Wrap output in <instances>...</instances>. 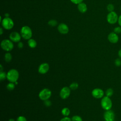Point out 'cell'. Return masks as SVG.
<instances>
[{"mask_svg":"<svg viewBox=\"0 0 121 121\" xmlns=\"http://www.w3.org/2000/svg\"><path fill=\"white\" fill-rule=\"evenodd\" d=\"M19 72L15 69H9L7 73V79L9 82L15 83L19 78Z\"/></svg>","mask_w":121,"mask_h":121,"instance_id":"obj_1","label":"cell"},{"mask_svg":"<svg viewBox=\"0 0 121 121\" xmlns=\"http://www.w3.org/2000/svg\"><path fill=\"white\" fill-rule=\"evenodd\" d=\"M101 105L102 108L105 111L111 110L112 106V103L110 97L106 95L104 96L101 101Z\"/></svg>","mask_w":121,"mask_h":121,"instance_id":"obj_2","label":"cell"},{"mask_svg":"<svg viewBox=\"0 0 121 121\" xmlns=\"http://www.w3.org/2000/svg\"><path fill=\"white\" fill-rule=\"evenodd\" d=\"M21 37L25 40H29L32 36V31L31 29L28 26H23L20 30Z\"/></svg>","mask_w":121,"mask_h":121,"instance_id":"obj_3","label":"cell"},{"mask_svg":"<svg viewBox=\"0 0 121 121\" xmlns=\"http://www.w3.org/2000/svg\"><path fill=\"white\" fill-rule=\"evenodd\" d=\"M0 46L1 48L5 51L9 52L12 51L14 48V44L13 42L10 39H4L0 43Z\"/></svg>","mask_w":121,"mask_h":121,"instance_id":"obj_4","label":"cell"},{"mask_svg":"<svg viewBox=\"0 0 121 121\" xmlns=\"http://www.w3.org/2000/svg\"><path fill=\"white\" fill-rule=\"evenodd\" d=\"M52 95V92L48 88H44L41 90L38 94V96L40 100L45 101L49 99Z\"/></svg>","mask_w":121,"mask_h":121,"instance_id":"obj_5","label":"cell"},{"mask_svg":"<svg viewBox=\"0 0 121 121\" xmlns=\"http://www.w3.org/2000/svg\"><path fill=\"white\" fill-rule=\"evenodd\" d=\"M2 26L6 30H10L14 26V22L9 17H5L1 21Z\"/></svg>","mask_w":121,"mask_h":121,"instance_id":"obj_6","label":"cell"},{"mask_svg":"<svg viewBox=\"0 0 121 121\" xmlns=\"http://www.w3.org/2000/svg\"><path fill=\"white\" fill-rule=\"evenodd\" d=\"M118 16L117 14L115 11H112L109 12L106 17V19L108 23L110 24H114L117 22H118Z\"/></svg>","mask_w":121,"mask_h":121,"instance_id":"obj_7","label":"cell"},{"mask_svg":"<svg viewBox=\"0 0 121 121\" xmlns=\"http://www.w3.org/2000/svg\"><path fill=\"white\" fill-rule=\"evenodd\" d=\"M70 92L71 89L69 87H63L60 92V98L62 99H66L70 95Z\"/></svg>","mask_w":121,"mask_h":121,"instance_id":"obj_8","label":"cell"},{"mask_svg":"<svg viewBox=\"0 0 121 121\" xmlns=\"http://www.w3.org/2000/svg\"><path fill=\"white\" fill-rule=\"evenodd\" d=\"M104 119L105 121H114V112L111 110L105 111L104 113Z\"/></svg>","mask_w":121,"mask_h":121,"instance_id":"obj_9","label":"cell"},{"mask_svg":"<svg viewBox=\"0 0 121 121\" xmlns=\"http://www.w3.org/2000/svg\"><path fill=\"white\" fill-rule=\"evenodd\" d=\"M91 94L93 97L96 99H100L102 98L104 96V93L101 88H95L92 91Z\"/></svg>","mask_w":121,"mask_h":121,"instance_id":"obj_10","label":"cell"},{"mask_svg":"<svg viewBox=\"0 0 121 121\" xmlns=\"http://www.w3.org/2000/svg\"><path fill=\"white\" fill-rule=\"evenodd\" d=\"M50 69V66L48 63L43 62L41 64L38 68V72L41 74H45L47 73Z\"/></svg>","mask_w":121,"mask_h":121,"instance_id":"obj_11","label":"cell"},{"mask_svg":"<svg viewBox=\"0 0 121 121\" xmlns=\"http://www.w3.org/2000/svg\"><path fill=\"white\" fill-rule=\"evenodd\" d=\"M9 38L12 42L18 43L21 40V35L17 32H13L10 34Z\"/></svg>","mask_w":121,"mask_h":121,"instance_id":"obj_12","label":"cell"},{"mask_svg":"<svg viewBox=\"0 0 121 121\" xmlns=\"http://www.w3.org/2000/svg\"><path fill=\"white\" fill-rule=\"evenodd\" d=\"M108 41L112 43H117L119 40L118 35L114 33V32H111L108 35Z\"/></svg>","mask_w":121,"mask_h":121,"instance_id":"obj_13","label":"cell"},{"mask_svg":"<svg viewBox=\"0 0 121 121\" xmlns=\"http://www.w3.org/2000/svg\"><path fill=\"white\" fill-rule=\"evenodd\" d=\"M57 28L59 33L63 35L67 34L69 31L68 26L66 24L63 23L60 24L58 25Z\"/></svg>","mask_w":121,"mask_h":121,"instance_id":"obj_14","label":"cell"},{"mask_svg":"<svg viewBox=\"0 0 121 121\" xmlns=\"http://www.w3.org/2000/svg\"><path fill=\"white\" fill-rule=\"evenodd\" d=\"M78 11L82 13H85L87 9L86 5L83 2L78 4Z\"/></svg>","mask_w":121,"mask_h":121,"instance_id":"obj_15","label":"cell"},{"mask_svg":"<svg viewBox=\"0 0 121 121\" xmlns=\"http://www.w3.org/2000/svg\"><path fill=\"white\" fill-rule=\"evenodd\" d=\"M27 43L29 47L31 48H35L37 46V43L36 41L32 38H30V39L28 40Z\"/></svg>","mask_w":121,"mask_h":121,"instance_id":"obj_16","label":"cell"},{"mask_svg":"<svg viewBox=\"0 0 121 121\" xmlns=\"http://www.w3.org/2000/svg\"><path fill=\"white\" fill-rule=\"evenodd\" d=\"M61 113L64 117H67L70 114V110L68 107H64L62 109Z\"/></svg>","mask_w":121,"mask_h":121,"instance_id":"obj_17","label":"cell"},{"mask_svg":"<svg viewBox=\"0 0 121 121\" xmlns=\"http://www.w3.org/2000/svg\"><path fill=\"white\" fill-rule=\"evenodd\" d=\"M12 59V56L11 54L9 52H7L4 55V60H5L6 62H9L11 61Z\"/></svg>","mask_w":121,"mask_h":121,"instance_id":"obj_18","label":"cell"},{"mask_svg":"<svg viewBox=\"0 0 121 121\" xmlns=\"http://www.w3.org/2000/svg\"><path fill=\"white\" fill-rule=\"evenodd\" d=\"M15 83L13 82H9L6 86V88L8 90L12 91L15 88Z\"/></svg>","mask_w":121,"mask_h":121,"instance_id":"obj_19","label":"cell"},{"mask_svg":"<svg viewBox=\"0 0 121 121\" xmlns=\"http://www.w3.org/2000/svg\"><path fill=\"white\" fill-rule=\"evenodd\" d=\"M105 95L106 96H108V97H111L113 94V90L112 88H107L105 92Z\"/></svg>","mask_w":121,"mask_h":121,"instance_id":"obj_20","label":"cell"},{"mask_svg":"<svg viewBox=\"0 0 121 121\" xmlns=\"http://www.w3.org/2000/svg\"><path fill=\"white\" fill-rule=\"evenodd\" d=\"M69 87L72 90H75L78 87V84L77 82H73L70 84Z\"/></svg>","mask_w":121,"mask_h":121,"instance_id":"obj_21","label":"cell"},{"mask_svg":"<svg viewBox=\"0 0 121 121\" xmlns=\"http://www.w3.org/2000/svg\"><path fill=\"white\" fill-rule=\"evenodd\" d=\"M48 24L49 26H52V27H54L55 26H57V24H58V22L57 21L55 20V19H51L50 20H49L48 22Z\"/></svg>","mask_w":121,"mask_h":121,"instance_id":"obj_22","label":"cell"},{"mask_svg":"<svg viewBox=\"0 0 121 121\" xmlns=\"http://www.w3.org/2000/svg\"><path fill=\"white\" fill-rule=\"evenodd\" d=\"M71 119L72 121H83L82 118L78 115L73 116Z\"/></svg>","mask_w":121,"mask_h":121,"instance_id":"obj_23","label":"cell"},{"mask_svg":"<svg viewBox=\"0 0 121 121\" xmlns=\"http://www.w3.org/2000/svg\"><path fill=\"white\" fill-rule=\"evenodd\" d=\"M5 79H7V73L3 71L0 72V80L3 81Z\"/></svg>","mask_w":121,"mask_h":121,"instance_id":"obj_24","label":"cell"},{"mask_svg":"<svg viewBox=\"0 0 121 121\" xmlns=\"http://www.w3.org/2000/svg\"><path fill=\"white\" fill-rule=\"evenodd\" d=\"M107 10L110 12H112L114 11V6L113 4H109L107 6Z\"/></svg>","mask_w":121,"mask_h":121,"instance_id":"obj_25","label":"cell"},{"mask_svg":"<svg viewBox=\"0 0 121 121\" xmlns=\"http://www.w3.org/2000/svg\"><path fill=\"white\" fill-rule=\"evenodd\" d=\"M114 64L117 67L121 66V60L120 58H117L114 61Z\"/></svg>","mask_w":121,"mask_h":121,"instance_id":"obj_26","label":"cell"},{"mask_svg":"<svg viewBox=\"0 0 121 121\" xmlns=\"http://www.w3.org/2000/svg\"><path fill=\"white\" fill-rule=\"evenodd\" d=\"M113 32L117 34H120L121 33V26H117L113 29Z\"/></svg>","mask_w":121,"mask_h":121,"instance_id":"obj_27","label":"cell"},{"mask_svg":"<svg viewBox=\"0 0 121 121\" xmlns=\"http://www.w3.org/2000/svg\"><path fill=\"white\" fill-rule=\"evenodd\" d=\"M16 121H27V120L25 116L21 115L17 118Z\"/></svg>","mask_w":121,"mask_h":121,"instance_id":"obj_28","label":"cell"},{"mask_svg":"<svg viewBox=\"0 0 121 121\" xmlns=\"http://www.w3.org/2000/svg\"><path fill=\"white\" fill-rule=\"evenodd\" d=\"M44 104L46 107H50L52 105V102L49 99L46 100L45 101H44Z\"/></svg>","mask_w":121,"mask_h":121,"instance_id":"obj_29","label":"cell"},{"mask_svg":"<svg viewBox=\"0 0 121 121\" xmlns=\"http://www.w3.org/2000/svg\"><path fill=\"white\" fill-rule=\"evenodd\" d=\"M60 121H72L71 118L67 116V117H64L63 118H61Z\"/></svg>","mask_w":121,"mask_h":121,"instance_id":"obj_30","label":"cell"},{"mask_svg":"<svg viewBox=\"0 0 121 121\" xmlns=\"http://www.w3.org/2000/svg\"><path fill=\"white\" fill-rule=\"evenodd\" d=\"M73 3L76 4H78L79 3L82 2L83 0H70Z\"/></svg>","mask_w":121,"mask_h":121,"instance_id":"obj_31","label":"cell"},{"mask_svg":"<svg viewBox=\"0 0 121 121\" xmlns=\"http://www.w3.org/2000/svg\"><path fill=\"white\" fill-rule=\"evenodd\" d=\"M24 46V44H23V43L21 42H19L18 43H17V47L19 49H21Z\"/></svg>","mask_w":121,"mask_h":121,"instance_id":"obj_32","label":"cell"},{"mask_svg":"<svg viewBox=\"0 0 121 121\" xmlns=\"http://www.w3.org/2000/svg\"><path fill=\"white\" fill-rule=\"evenodd\" d=\"M118 24L120 26H121V15L119 17L118 19Z\"/></svg>","mask_w":121,"mask_h":121,"instance_id":"obj_33","label":"cell"},{"mask_svg":"<svg viewBox=\"0 0 121 121\" xmlns=\"http://www.w3.org/2000/svg\"><path fill=\"white\" fill-rule=\"evenodd\" d=\"M118 56H119V57H120V58H121V49L118 51Z\"/></svg>","mask_w":121,"mask_h":121,"instance_id":"obj_34","label":"cell"},{"mask_svg":"<svg viewBox=\"0 0 121 121\" xmlns=\"http://www.w3.org/2000/svg\"><path fill=\"white\" fill-rule=\"evenodd\" d=\"M3 66H2V65L1 64H0V72L3 71Z\"/></svg>","mask_w":121,"mask_h":121,"instance_id":"obj_35","label":"cell"},{"mask_svg":"<svg viewBox=\"0 0 121 121\" xmlns=\"http://www.w3.org/2000/svg\"><path fill=\"white\" fill-rule=\"evenodd\" d=\"M0 35H1L3 34V29H2V27H1L0 29Z\"/></svg>","mask_w":121,"mask_h":121,"instance_id":"obj_36","label":"cell"},{"mask_svg":"<svg viewBox=\"0 0 121 121\" xmlns=\"http://www.w3.org/2000/svg\"><path fill=\"white\" fill-rule=\"evenodd\" d=\"M5 16L6 17H9V13H6L5 14Z\"/></svg>","mask_w":121,"mask_h":121,"instance_id":"obj_37","label":"cell"},{"mask_svg":"<svg viewBox=\"0 0 121 121\" xmlns=\"http://www.w3.org/2000/svg\"><path fill=\"white\" fill-rule=\"evenodd\" d=\"M8 121H16V120H15L13 118H10L9 120Z\"/></svg>","mask_w":121,"mask_h":121,"instance_id":"obj_38","label":"cell"},{"mask_svg":"<svg viewBox=\"0 0 121 121\" xmlns=\"http://www.w3.org/2000/svg\"></svg>","mask_w":121,"mask_h":121,"instance_id":"obj_39","label":"cell"}]
</instances>
